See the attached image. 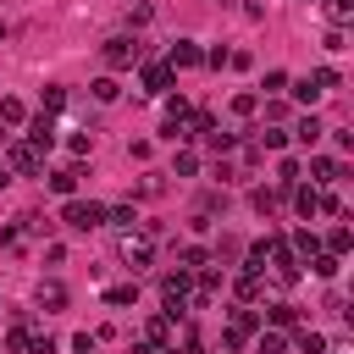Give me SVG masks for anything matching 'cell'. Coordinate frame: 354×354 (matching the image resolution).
I'll return each instance as SVG.
<instances>
[{
  "mask_svg": "<svg viewBox=\"0 0 354 354\" xmlns=\"http://www.w3.org/2000/svg\"><path fill=\"white\" fill-rule=\"evenodd\" d=\"M188 271H166L160 277V304H166V321H177V315H188Z\"/></svg>",
  "mask_w": 354,
  "mask_h": 354,
  "instance_id": "cell-1",
  "label": "cell"
},
{
  "mask_svg": "<svg viewBox=\"0 0 354 354\" xmlns=\"http://www.w3.org/2000/svg\"><path fill=\"white\" fill-rule=\"evenodd\" d=\"M61 221H66L72 232H94V227H105V205H94V199H66Z\"/></svg>",
  "mask_w": 354,
  "mask_h": 354,
  "instance_id": "cell-2",
  "label": "cell"
},
{
  "mask_svg": "<svg viewBox=\"0 0 354 354\" xmlns=\"http://www.w3.org/2000/svg\"><path fill=\"white\" fill-rule=\"evenodd\" d=\"M100 55H105V66H111V72H127V66L144 55V44H138V39H127V33H116V39H105V44H100Z\"/></svg>",
  "mask_w": 354,
  "mask_h": 354,
  "instance_id": "cell-3",
  "label": "cell"
},
{
  "mask_svg": "<svg viewBox=\"0 0 354 354\" xmlns=\"http://www.w3.org/2000/svg\"><path fill=\"white\" fill-rule=\"evenodd\" d=\"M6 171H17V177H33L39 171V149L28 144V138H6V160H0Z\"/></svg>",
  "mask_w": 354,
  "mask_h": 354,
  "instance_id": "cell-4",
  "label": "cell"
},
{
  "mask_svg": "<svg viewBox=\"0 0 354 354\" xmlns=\"http://www.w3.org/2000/svg\"><path fill=\"white\" fill-rule=\"evenodd\" d=\"M28 144H33L39 155H44L50 144H55V116H50V111H39V116L28 122Z\"/></svg>",
  "mask_w": 354,
  "mask_h": 354,
  "instance_id": "cell-5",
  "label": "cell"
},
{
  "mask_svg": "<svg viewBox=\"0 0 354 354\" xmlns=\"http://www.w3.org/2000/svg\"><path fill=\"white\" fill-rule=\"evenodd\" d=\"M122 260H127V271H144L149 260H155V249H149V238H122Z\"/></svg>",
  "mask_w": 354,
  "mask_h": 354,
  "instance_id": "cell-6",
  "label": "cell"
},
{
  "mask_svg": "<svg viewBox=\"0 0 354 354\" xmlns=\"http://www.w3.org/2000/svg\"><path fill=\"white\" fill-rule=\"evenodd\" d=\"M138 83H144V94H171V66H160V61H149V66L138 72Z\"/></svg>",
  "mask_w": 354,
  "mask_h": 354,
  "instance_id": "cell-7",
  "label": "cell"
},
{
  "mask_svg": "<svg viewBox=\"0 0 354 354\" xmlns=\"http://www.w3.org/2000/svg\"><path fill=\"white\" fill-rule=\"evenodd\" d=\"M199 61H205V50H199V44H188V39H177V44H171V61H166V66L177 72V66H199Z\"/></svg>",
  "mask_w": 354,
  "mask_h": 354,
  "instance_id": "cell-8",
  "label": "cell"
},
{
  "mask_svg": "<svg viewBox=\"0 0 354 354\" xmlns=\"http://www.w3.org/2000/svg\"><path fill=\"white\" fill-rule=\"evenodd\" d=\"M266 321H271V332H282V326H299V310L288 299H277V304H266Z\"/></svg>",
  "mask_w": 354,
  "mask_h": 354,
  "instance_id": "cell-9",
  "label": "cell"
},
{
  "mask_svg": "<svg viewBox=\"0 0 354 354\" xmlns=\"http://www.w3.org/2000/svg\"><path fill=\"white\" fill-rule=\"evenodd\" d=\"M77 177H83V166H61V171H50V188L72 199V194H77Z\"/></svg>",
  "mask_w": 354,
  "mask_h": 354,
  "instance_id": "cell-10",
  "label": "cell"
},
{
  "mask_svg": "<svg viewBox=\"0 0 354 354\" xmlns=\"http://www.w3.org/2000/svg\"><path fill=\"white\" fill-rule=\"evenodd\" d=\"M205 266H210V254H205L199 243H188V249H177V271H188V277H194V271H205Z\"/></svg>",
  "mask_w": 354,
  "mask_h": 354,
  "instance_id": "cell-11",
  "label": "cell"
},
{
  "mask_svg": "<svg viewBox=\"0 0 354 354\" xmlns=\"http://www.w3.org/2000/svg\"><path fill=\"white\" fill-rule=\"evenodd\" d=\"M33 299H39V310H66V288L61 282H39Z\"/></svg>",
  "mask_w": 354,
  "mask_h": 354,
  "instance_id": "cell-12",
  "label": "cell"
},
{
  "mask_svg": "<svg viewBox=\"0 0 354 354\" xmlns=\"http://www.w3.org/2000/svg\"><path fill=\"white\" fill-rule=\"evenodd\" d=\"M227 332H232V337H249V332H260V315H254V310H232V315H227Z\"/></svg>",
  "mask_w": 354,
  "mask_h": 354,
  "instance_id": "cell-13",
  "label": "cell"
},
{
  "mask_svg": "<svg viewBox=\"0 0 354 354\" xmlns=\"http://www.w3.org/2000/svg\"><path fill=\"white\" fill-rule=\"evenodd\" d=\"M166 337H171V321H166V315H149V321H144V337H138V343H149V348H160Z\"/></svg>",
  "mask_w": 354,
  "mask_h": 354,
  "instance_id": "cell-14",
  "label": "cell"
},
{
  "mask_svg": "<svg viewBox=\"0 0 354 354\" xmlns=\"http://www.w3.org/2000/svg\"><path fill=\"white\" fill-rule=\"evenodd\" d=\"M310 171H315V183H337V177H343V160H332V155H315V160H310Z\"/></svg>",
  "mask_w": 354,
  "mask_h": 354,
  "instance_id": "cell-15",
  "label": "cell"
},
{
  "mask_svg": "<svg viewBox=\"0 0 354 354\" xmlns=\"http://www.w3.org/2000/svg\"><path fill=\"white\" fill-rule=\"evenodd\" d=\"M321 133H326V127H321V116H299V127H293V138H299L304 149H310V144H315Z\"/></svg>",
  "mask_w": 354,
  "mask_h": 354,
  "instance_id": "cell-16",
  "label": "cell"
},
{
  "mask_svg": "<svg viewBox=\"0 0 354 354\" xmlns=\"http://www.w3.org/2000/svg\"><path fill=\"white\" fill-rule=\"evenodd\" d=\"M105 221H111V227H122V232H133V227H138V210H133V205H111V210H105Z\"/></svg>",
  "mask_w": 354,
  "mask_h": 354,
  "instance_id": "cell-17",
  "label": "cell"
},
{
  "mask_svg": "<svg viewBox=\"0 0 354 354\" xmlns=\"http://www.w3.org/2000/svg\"><path fill=\"white\" fill-rule=\"evenodd\" d=\"M348 249H354V232H348V227H332V232H326V254H337V260H343Z\"/></svg>",
  "mask_w": 354,
  "mask_h": 354,
  "instance_id": "cell-18",
  "label": "cell"
},
{
  "mask_svg": "<svg viewBox=\"0 0 354 354\" xmlns=\"http://www.w3.org/2000/svg\"><path fill=\"white\" fill-rule=\"evenodd\" d=\"M0 122H6V127H22V122H28V105H22V100H0Z\"/></svg>",
  "mask_w": 354,
  "mask_h": 354,
  "instance_id": "cell-19",
  "label": "cell"
},
{
  "mask_svg": "<svg viewBox=\"0 0 354 354\" xmlns=\"http://www.w3.org/2000/svg\"><path fill=\"white\" fill-rule=\"evenodd\" d=\"M310 271H315L321 282H332V277H337L343 266H337V254H310Z\"/></svg>",
  "mask_w": 354,
  "mask_h": 354,
  "instance_id": "cell-20",
  "label": "cell"
},
{
  "mask_svg": "<svg viewBox=\"0 0 354 354\" xmlns=\"http://www.w3.org/2000/svg\"><path fill=\"white\" fill-rule=\"evenodd\" d=\"M326 6V17H332V28H343L348 17H354V0H321Z\"/></svg>",
  "mask_w": 354,
  "mask_h": 354,
  "instance_id": "cell-21",
  "label": "cell"
},
{
  "mask_svg": "<svg viewBox=\"0 0 354 354\" xmlns=\"http://www.w3.org/2000/svg\"><path fill=\"white\" fill-rule=\"evenodd\" d=\"M293 100H299V105H315V100H321L315 77H299V83H293Z\"/></svg>",
  "mask_w": 354,
  "mask_h": 354,
  "instance_id": "cell-22",
  "label": "cell"
},
{
  "mask_svg": "<svg viewBox=\"0 0 354 354\" xmlns=\"http://www.w3.org/2000/svg\"><path fill=\"white\" fill-rule=\"evenodd\" d=\"M282 205V188H254V210L266 216V210H277Z\"/></svg>",
  "mask_w": 354,
  "mask_h": 354,
  "instance_id": "cell-23",
  "label": "cell"
},
{
  "mask_svg": "<svg viewBox=\"0 0 354 354\" xmlns=\"http://www.w3.org/2000/svg\"><path fill=\"white\" fill-rule=\"evenodd\" d=\"M238 299H243V304H254V299H260V277H254V271H243V277H238Z\"/></svg>",
  "mask_w": 354,
  "mask_h": 354,
  "instance_id": "cell-24",
  "label": "cell"
},
{
  "mask_svg": "<svg viewBox=\"0 0 354 354\" xmlns=\"http://www.w3.org/2000/svg\"><path fill=\"white\" fill-rule=\"evenodd\" d=\"M149 17H155V6H149V0H133V6H127V22H133V28H144Z\"/></svg>",
  "mask_w": 354,
  "mask_h": 354,
  "instance_id": "cell-25",
  "label": "cell"
},
{
  "mask_svg": "<svg viewBox=\"0 0 354 354\" xmlns=\"http://www.w3.org/2000/svg\"><path fill=\"white\" fill-rule=\"evenodd\" d=\"M116 94H122V88H116V77H94V100H100V105H111Z\"/></svg>",
  "mask_w": 354,
  "mask_h": 354,
  "instance_id": "cell-26",
  "label": "cell"
},
{
  "mask_svg": "<svg viewBox=\"0 0 354 354\" xmlns=\"http://www.w3.org/2000/svg\"><path fill=\"white\" fill-rule=\"evenodd\" d=\"M315 199H321L315 188H293V205H299V216H315Z\"/></svg>",
  "mask_w": 354,
  "mask_h": 354,
  "instance_id": "cell-27",
  "label": "cell"
},
{
  "mask_svg": "<svg viewBox=\"0 0 354 354\" xmlns=\"http://www.w3.org/2000/svg\"><path fill=\"white\" fill-rule=\"evenodd\" d=\"M299 348H304V354H326V337H321V332H310V326H304V332H299Z\"/></svg>",
  "mask_w": 354,
  "mask_h": 354,
  "instance_id": "cell-28",
  "label": "cell"
},
{
  "mask_svg": "<svg viewBox=\"0 0 354 354\" xmlns=\"http://www.w3.org/2000/svg\"><path fill=\"white\" fill-rule=\"evenodd\" d=\"M288 343H282V332H260V343H254V354H282Z\"/></svg>",
  "mask_w": 354,
  "mask_h": 354,
  "instance_id": "cell-29",
  "label": "cell"
},
{
  "mask_svg": "<svg viewBox=\"0 0 354 354\" xmlns=\"http://www.w3.org/2000/svg\"><path fill=\"white\" fill-rule=\"evenodd\" d=\"M254 111H260L254 94H232V116H254Z\"/></svg>",
  "mask_w": 354,
  "mask_h": 354,
  "instance_id": "cell-30",
  "label": "cell"
},
{
  "mask_svg": "<svg viewBox=\"0 0 354 354\" xmlns=\"http://www.w3.org/2000/svg\"><path fill=\"white\" fill-rule=\"evenodd\" d=\"M293 249H299V254H321V238H315V232H293Z\"/></svg>",
  "mask_w": 354,
  "mask_h": 354,
  "instance_id": "cell-31",
  "label": "cell"
},
{
  "mask_svg": "<svg viewBox=\"0 0 354 354\" xmlns=\"http://www.w3.org/2000/svg\"><path fill=\"white\" fill-rule=\"evenodd\" d=\"M61 105H66V88H55V83H50V88H44V111H50V116H55V111H61Z\"/></svg>",
  "mask_w": 354,
  "mask_h": 354,
  "instance_id": "cell-32",
  "label": "cell"
},
{
  "mask_svg": "<svg viewBox=\"0 0 354 354\" xmlns=\"http://www.w3.org/2000/svg\"><path fill=\"white\" fill-rule=\"evenodd\" d=\"M183 116H188V100H183V94H177V100H166V122H177V127H183Z\"/></svg>",
  "mask_w": 354,
  "mask_h": 354,
  "instance_id": "cell-33",
  "label": "cell"
},
{
  "mask_svg": "<svg viewBox=\"0 0 354 354\" xmlns=\"http://www.w3.org/2000/svg\"><path fill=\"white\" fill-rule=\"evenodd\" d=\"M282 144H288L282 127H266V133H260V149H282Z\"/></svg>",
  "mask_w": 354,
  "mask_h": 354,
  "instance_id": "cell-34",
  "label": "cell"
},
{
  "mask_svg": "<svg viewBox=\"0 0 354 354\" xmlns=\"http://www.w3.org/2000/svg\"><path fill=\"white\" fill-rule=\"evenodd\" d=\"M199 171V160H194V149H177V177H194Z\"/></svg>",
  "mask_w": 354,
  "mask_h": 354,
  "instance_id": "cell-35",
  "label": "cell"
},
{
  "mask_svg": "<svg viewBox=\"0 0 354 354\" xmlns=\"http://www.w3.org/2000/svg\"><path fill=\"white\" fill-rule=\"evenodd\" d=\"M277 183L293 188V183H299V160H282V166H277Z\"/></svg>",
  "mask_w": 354,
  "mask_h": 354,
  "instance_id": "cell-36",
  "label": "cell"
},
{
  "mask_svg": "<svg viewBox=\"0 0 354 354\" xmlns=\"http://www.w3.org/2000/svg\"><path fill=\"white\" fill-rule=\"evenodd\" d=\"M321 44H326L332 55H337V50H348V39H343V28H326V39H321Z\"/></svg>",
  "mask_w": 354,
  "mask_h": 354,
  "instance_id": "cell-37",
  "label": "cell"
},
{
  "mask_svg": "<svg viewBox=\"0 0 354 354\" xmlns=\"http://www.w3.org/2000/svg\"><path fill=\"white\" fill-rule=\"evenodd\" d=\"M288 88V72H266V94H282Z\"/></svg>",
  "mask_w": 354,
  "mask_h": 354,
  "instance_id": "cell-38",
  "label": "cell"
},
{
  "mask_svg": "<svg viewBox=\"0 0 354 354\" xmlns=\"http://www.w3.org/2000/svg\"><path fill=\"white\" fill-rule=\"evenodd\" d=\"M94 149V133H72V155H88Z\"/></svg>",
  "mask_w": 354,
  "mask_h": 354,
  "instance_id": "cell-39",
  "label": "cell"
},
{
  "mask_svg": "<svg viewBox=\"0 0 354 354\" xmlns=\"http://www.w3.org/2000/svg\"><path fill=\"white\" fill-rule=\"evenodd\" d=\"M105 299H111V304H133V299H138V288H111Z\"/></svg>",
  "mask_w": 354,
  "mask_h": 354,
  "instance_id": "cell-40",
  "label": "cell"
},
{
  "mask_svg": "<svg viewBox=\"0 0 354 354\" xmlns=\"http://www.w3.org/2000/svg\"><path fill=\"white\" fill-rule=\"evenodd\" d=\"M6 183H11V171H6V166H0V188H6Z\"/></svg>",
  "mask_w": 354,
  "mask_h": 354,
  "instance_id": "cell-41",
  "label": "cell"
},
{
  "mask_svg": "<svg viewBox=\"0 0 354 354\" xmlns=\"http://www.w3.org/2000/svg\"><path fill=\"white\" fill-rule=\"evenodd\" d=\"M0 39H6V22H0Z\"/></svg>",
  "mask_w": 354,
  "mask_h": 354,
  "instance_id": "cell-42",
  "label": "cell"
},
{
  "mask_svg": "<svg viewBox=\"0 0 354 354\" xmlns=\"http://www.w3.org/2000/svg\"><path fill=\"white\" fill-rule=\"evenodd\" d=\"M326 354H332V348H326Z\"/></svg>",
  "mask_w": 354,
  "mask_h": 354,
  "instance_id": "cell-43",
  "label": "cell"
}]
</instances>
